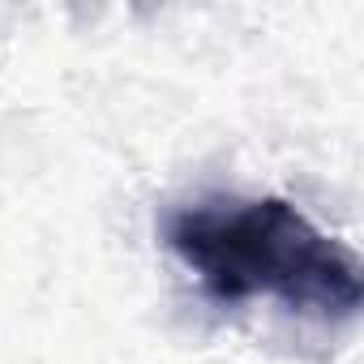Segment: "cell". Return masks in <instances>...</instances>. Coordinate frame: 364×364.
Returning a JSON list of instances; mask_svg holds the SVG:
<instances>
[{"instance_id": "cell-1", "label": "cell", "mask_w": 364, "mask_h": 364, "mask_svg": "<svg viewBox=\"0 0 364 364\" xmlns=\"http://www.w3.org/2000/svg\"><path fill=\"white\" fill-rule=\"evenodd\" d=\"M163 240L223 304L274 296L291 313L351 317L364 296L355 253L283 198L180 206L163 219Z\"/></svg>"}]
</instances>
